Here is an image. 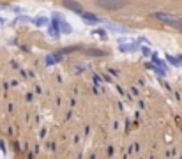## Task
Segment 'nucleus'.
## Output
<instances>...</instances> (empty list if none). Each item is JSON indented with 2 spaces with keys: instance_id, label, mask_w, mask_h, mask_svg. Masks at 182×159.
Segmentation results:
<instances>
[{
  "instance_id": "nucleus-1",
  "label": "nucleus",
  "mask_w": 182,
  "mask_h": 159,
  "mask_svg": "<svg viewBox=\"0 0 182 159\" xmlns=\"http://www.w3.org/2000/svg\"><path fill=\"white\" fill-rule=\"evenodd\" d=\"M127 4H129L127 0H96V6L103 7V9H108V11L122 9V7H126Z\"/></svg>"
},
{
  "instance_id": "nucleus-2",
  "label": "nucleus",
  "mask_w": 182,
  "mask_h": 159,
  "mask_svg": "<svg viewBox=\"0 0 182 159\" xmlns=\"http://www.w3.org/2000/svg\"><path fill=\"white\" fill-rule=\"evenodd\" d=\"M152 18L154 20H157V21H163L166 23V25H173V27H179L182 23V20H179V18L171 16V14H166V12H154L152 14Z\"/></svg>"
},
{
  "instance_id": "nucleus-3",
  "label": "nucleus",
  "mask_w": 182,
  "mask_h": 159,
  "mask_svg": "<svg viewBox=\"0 0 182 159\" xmlns=\"http://www.w3.org/2000/svg\"><path fill=\"white\" fill-rule=\"evenodd\" d=\"M62 6L67 7L69 11H74V12H78V14H83L82 6H80L78 2H74V0H62Z\"/></svg>"
},
{
  "instance_id": "nucleus-4",
  "label": "nucleus",
  "mask_w": 182,
  "mask_h": 159,
  "mask_svg": "<svg viewBox=\"0 0 182 159\" xmlns=\"http://www.w3.org/2000/svg\"><path fill=\"white\" fill-rule=\"evenodd\" d=\"M83 18H85V21L87 23H99L101 20L96 14H92V12H83Z\"/></svg>"
},
{
  "instance_id": "nucleus-5",
  "label": "nucleus",
  "mask_w": 182,
  "mask_h": 159,
  "mask_svg": "<svg viewBox=\"0 0 182 159\" xmlns=\"http://www.w3.org/2000/svg\"><path fill=\"white\" fill-rule=\"evenodd\" d=\"M177 28H179V30H182V23H180V25H179V27H177Z\"/></svg>"
}]
</instances>
